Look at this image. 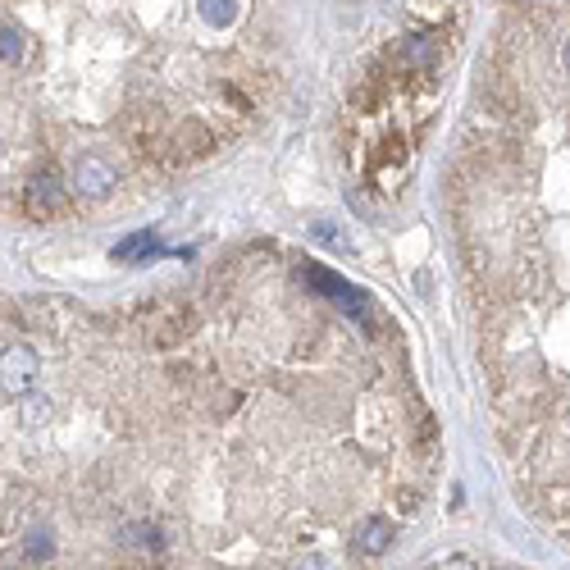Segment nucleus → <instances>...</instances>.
Masks as SVG:
<instances>
[{
	"instance_id": "1",
	"label": "nucleus",
	"mask_w": 570,
	"mask_h": 570,
	"mask_svg": "<svg viewBox=\"0 0 570 570\" xmlns=\"http://www.w3.org/2000/svg\"><path fill=\"white\" fill-rule=\"evenodd\" d=\"M274 279L146 301L133 320L156 356V397L124 402L37 374L10 429L5 570H311L379 502L425 498L415 456L434 429L379 356V311L320 260L292 301Z\"/></svg>"
},
{
	"instance_id": "2",
	"label": "nucleus",
	"mask_w": 570,
	"mask_h": 570,
	"mask_svg": "<svg viewBox=\"0 0 570 570\" xmlns=\"http://www.w3.org/2000/svg\"><path fill=\"white\" fill-rule=\"evenodd\" d=\"M456 233L516 488L570 543V128L493 101L456 169Z\"/></svg>"
},
{
	"instance_id": "3",
	"label": "nucleus",
	"mask_w": 570,
	"mask_h": 570,
	"mask_svg": "<svg viewBox=\"0 0 570 570\" xmlns=\"http://www.w3.org/2000/svg\"><path fill=\"white\" fill-rule=\"evenodd\" d=\"M438 60H443V46L434 32H411L393 46V73H402V78H434Z\"/></svg>"
},
{
	"instance_id": "4",
	"label": "nucleus",
	"mask_w": 570,
	"mask_h": 570,
	"mask_svg": "<svg viewBox=\"0 0 570 570\" xmlns=\"http://www.w3.org/2000/svg\"><path fill=\"white\" fill-rule=\"evenodd\" d=\"M23 206H28V215H37V219L60 215V210L69 206V183H64V174L37 169V174L23 183Z\"/></svg>"
},
{
	"instance_id": "5",
	"label": "nucleus",
	"mask_w": 570,
	"mask_h": 570,
	"mask_svg": "<svg viewBox=\"0 0 570 570\" xmlns=\"http://www.w3.org/2000/svg\"><path fill=\"white\" fill-rule=\"evenodd\" d=\"M0 60H5V73L23 69V28L10 19H5V28H0Z\"/></svg>"
},
{
	"instance_id": "6",
	"label": "nucleus",
	"mask_w": 570,
	"mask_h": 570,
	"mask_svg": "<svg viewBox=\"0 0 570 570\" xmlns=\"http://www.w3.org/2000/svg\"><path fill=\"white\" fill-rule=\"evenodd\" d=\"M197 10L210 28H228V23L238 19V5H233V0H197Z\"/></svg>"
},
{
	"instance_id": "7",
	"label": "nucleus",
	"mask_w": 570,
	"mask_h": 570,
	"mask_svg": "<svg viewBox=\"0 0 570 570\" xmlns=\"http://www.w3.org/2000/svg\"><path fill=\"white\" fill-rule=\"evenodd\" d=\"M425 570H488V566H475V561H443V566H425Z\"/></svg>"
},
{
	"instance_id": "8",
	"label": "nucleus",
	"mask_w": 570,
	"mask_h": 570,
	"mask_svg": "<svg viewBox=\"0 0 570 570\" xmlns=\"http://www.w3.org/2000/svg\"><path fill=\"white\" fill-rule=\"evenodd\" d=\"M561 60H566V73H570V37H566V51H561Z\"/></svg>"
}]
</instances>
